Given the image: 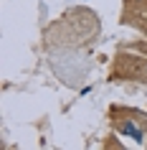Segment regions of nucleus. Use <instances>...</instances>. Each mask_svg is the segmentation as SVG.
<instances>
[{"instance_id": "nucleus-1", "label": "nucleus", "mask_w": 147, "mask_h": 150, "mask_svg": "<svg viewBox=\"0 0 147 150\" xmlns=\"http://www.w3.org/2000/svg\"><path fill=\"white\" fill-rule=\"evenodd\" d=\"M119 132H122V135H129V137H134L137 142H142V137H145V135H142V130H139V127H134L132 122H124V125L119 127Z\"/></svg>"}]
</instances>
